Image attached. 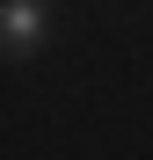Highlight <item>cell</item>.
Wrapping results in <instances>:
<instances>
[{
    "instance_id": "obj_1",
    "label": "cell",
    "mask_w": 153,
    "mask_h": 160,
    "mask_svg": "<svg viewBox=\"0 0 153 160\" xmlns=\"http://www.w3.org/2000/svg\"><path fill=\"white\" fill-rule=\"evenodd\" d=\"M44 29H51V22H44V8H37V0H8L0 37H8V51H15V58H22V51H37V44H44Z\"/></svg>"
}]
</instances>
